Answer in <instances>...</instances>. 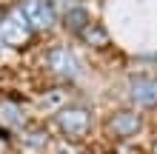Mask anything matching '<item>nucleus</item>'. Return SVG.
I'll list each match as a JSON object with an SVG mask.
<instances>
[{"label": "nucleus", "mask_w": 157, "mask_h": 154, "mask_svg": "<svg viewBox=\"0 0 157 154\" xmlns=\"http://www.w3.org/2000/svg\"><path fill=\"white\" fill-rule=\"evenodd\" d=\"M77 40H80V46L86 49V51H94V54H103V51H109V49L114 46V43H112V34H109V29H106L100 20H91V23H89V29L83 32Z\"/></svg>", "instance_id": "1a4fd4ad"}, {"label": "nucleus", "mask_w": 157, "mask_h": 154, "mask_svg": "<svg viewBox=\"0 0 157 154\" xmlns=\"http://www.w3.org/2000/svg\"><path fill=\"white\" fill-rule=\"evenodd\" d=\"M52 137L54 131L49 129V123L46 126H26L23 131H17V148L20 151H29V154H43L46 148L52 146Z\"/></svg>", "instance_id": "423d86ee"}, {"label": "nucleus", "mask_w": 157, "mask_h": 154, "mask_svg": "<svg viewBox=\"0 0 157 154\" xmlns=\"http://www.w3.org/2000/svg\"><path fill=\"white\" fill-rule=\"evenodd\" d=\"M0 126L12 131H23L26 126H32V114L26 111V106L6 97V100H0Z\"/></svg>", "instance_id": "6e6552de"}, {"label": "nucleus", "mask_w": 157, "mask_h": 154, "mask_svg": "<svg viewBox=\"0 0 157 154\" xmlns=\"http://www.w3.org/2000/svg\"><path fill=\"white\" fill-rule=\"evenodd\" d=\"M49 129L57 134V137L69 140V143H86L94 137L97 131V117H94V108L89 103H69L63 106L60 111H54L49 117Z\"/></svg>", "instance_id": "f257e3e1"}, {"label": "nucleus", "mask_w": 157, "mask_h": 154, "mask_svg": "<svg viewBox=\"0 0 157 154\" xmlns=\"http://www.w3.org/2000/svg\"><path fill=\"white\" fill-rule=\"evenodd\" d=\"M149 126V117L132 106H114L103 117V137L109 143H134Z\"/></svg>", "instance_id": "20e7f679"}, {"label": "nucleus", "mask_w": 157, "mask_h": 154, "mask_svg": "<svg viewBox=\"0 0 157 154\" xmlns=\"http://www.w3.org/2000/svg\"><path fill=\"white\" fill-rule=\"evenodd\" d=\"M43 69L52 83L77 86L86 74V60L75 51L71 43H49L43 51Z\"/></svg>", "instance_id": "f03ea898"}, {"label": "nucleus", "mask_w": 157, "mask_h": 154, "mask_svg": "<svg viewBox=\"0 0 157 154\" xmlns=\"http://www.w3.org/2000/svg\"><path fill=\"white\" fill-rule=\"evenodd\" d=\"M146 154H157V134L149 140V146H146Z\"/></svg>", "instance_id": "9d476101"}, {"label": "nucleus", "mask_w": 157, "mask_h": 154, "mask_svg": "<svg viewBox=\"0 0 157 154\" xmlns=\"http://www.w3.org/2000/svg\"><path fill=\"white\" fill-rule=\"evenodd\" d=\"M17 6L23 9L34 37H46L60 26V12L54 0H17Z\"/></svg>", "instance_id": "39448f33"}, {"label": "nucleus", "mask_w": 157, "mask_h": 154, "mask_svg": "<svg viewBox=\"0 0 157 154\" xmlns=\"http://www.w3.org/2000/svg\"><path fill=\"white\" fill-rule=\"evenodd\" d=\"M120 100L123 106H132L146 117H157V71L134 69L120 83Z\"/></svg>", "instance_id": "7ed1b4c3"}, {"label": "nucleus", "mask_w": 157, "mask_h": 154, "mask_svg": "<svg viewBox=\"0 0 157 154\" xmlns=\"http://www.w3.org/2000/svg\"><path fill=\"white\" fill-rule=\"evenodd\" d=\"M94 20V14L89 12L86 3L80 6H66V12H60V32L66 34V37H80L83 32L89 29V23Z\"/></svg>", "instance_id": "0eeeda50"}, {"label": "nucleus", "mask_w": 157, "mask_h": 154, "mask_svg": "<svg viewBox=\"0 0 157 154\" xmlns=\"http://www.w3.org/2000/svg\"><path fill=\"white\" fill-rule=\"evenodd\" d=\"M154 120H157V117H154Z\"/></svg>", "instance_id": "f8f14e48"}, {"label": "nucleus", "mask_w": 157, "mask_h": 154, "mask_svg": "<svg viewBox=\"0 0 157 154\" xmlns=\"http://www.w3.org/2000/svg\"><path fill=\"white\" fill-rule=\"evenodd\" d=\"M3 14H6V12H3V9H0V20H3Z\"/></svg>", "instance_id": "9b49d317"}]
</instances>
